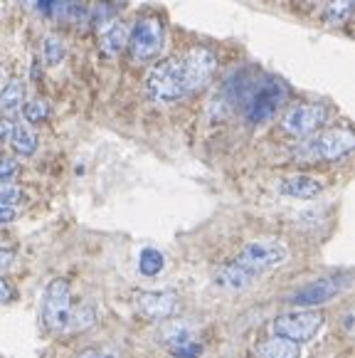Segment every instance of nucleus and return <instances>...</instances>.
<instances>
[{"label":"nucleus","instance_id":"f257e3e1","mask_svg":"<svg viewBox=\"0 0 355 358\" xmlns=\"http://www.w3.org/2000/svg\"><path fill=\"white\" fill-rule=\"evenodd\" d=\"M240 94H242V109H245L247 122L264 124L284 106V101H287V87L274 77H266V74L259 77L256 74L254 79H249V82H245L240 87Z\"/></svg>","mask_w":355,"mask_h":358},{"label":"nucleus","instance_id":"f03ea898","mask_svg":"<svg viewBox=\"0 0 355 358\" xmlns=\"http://www.w3.org/2000/svg\"><path fill=\"white\" fill-rule=\"evenodd\" d=\"M146 92L151 99L171 104L188 96V79H185L183 57H166L158 59L146 74Z\"/></svg>","mask_w":355,"mask_h":358},{"label":"nucleus","instance_id":"7ed1b4c3","mask_svg":"<svg viewBox=\"0 0 355 358\" xmlns=\"http://www.w3.org/2000/svg\"><path fill=\"white\" fill-rule=\"evenodd\" d=\"M166 43V30L158 17H141L129 32V55L133 62H148V59L158 57Z\"/></svg>","mask_w":355,"mask_h":358},{"label":"nucleus","instance_id":"20e7f679","mask_svg":"<svg viewBox=\"0 0 355 358\" xmlns=\"http://www.w3.org/2000/svg\"><path fill=\"white\" fill-rule=\"evenodd\" d=\"M355 148V136L348 129H333L319 136H311L298 146V156L311 158V161H335V158L348 156Z\"/></svg>","mask_w":355,"mask_h":358},{"label":"nucleus","instance_id":"39448f33","mask_svg":"<svg viewBox=\"0 0 355 358\" xmlns=\"http://www.w3.org/2000/svg\"><path fill=\"white\" fill-rule=\"evenodd\" d=\"M324 327V314L316 309L311 311H289L274 319L272 331L274 336L289 338L294 343H306L316 336Z\"/></svg>","mask_w":355,"mask_h":358},{"label":"nucleus","instance_id":"423d86ee","mask_svg":"<svg viewBox=\"0 0 355 358\" xmlns=\"http://www.w3.org/2000/svg\"><path fill=\"white\" fill-rule=\"evenodd\" d=\"M287 257H289V250L282 243H277V240H256V243H249L242 250L235 262L242 264L254 277H261L264 272L287 262Z\"/></svg>","mask_w":355,"mask_h":358},{"label":"nucleus","instance_id":"0eeeda50","mask_svg":"<svg viewBox=\"0 0 355 358\" xmlns=\"http://www.w3.org/2000/svg\"><path fill=\"white\" fill-rule=\"evenodd\" d=\"M69 316H72V294L69 285L64 280H52L42 299V322L50 331L62 334L69 327Z\"/></svg>","mask_w":355,"mask_h":358},{"label":"nucleus","instance_id":"6e6552de","mask_svg":"<svg viewBox=\"0 0 355 358\" xmlns=\"http://www.w3.org/2000/svg\"><path fill=\"white\" fill-rule=\"evenodd\" d=\"M328 122V109L321 104H296L282 116V129L289 136H311Z\"/></svg>","mask_w":355,"mask_h":358},{"label":"nucleus","instance_id":"1a4fd4ad","mask_svg":"<svg viewBox=\"0 0 355 358\" xmlns=\"http://www.w3.org/2000/svg\"><path fill=\"white\" fill-rule=\"evenodd\" d=\"M183 67H185V79H188V92H200L212 79L217 59H215V55L210 50L198 48V50H190L183 57Z\"/></svg>","mask_w":355,"mask_h":358},{"label":"nucleus","instance_id":"9d476101","mask_svg":"<svg viewBox=\"0 0 355 358\" xmlns=\"http://www.w3.org/2000/svg\"><path fill=\"white\" fill-rule=\"evenodd\" d=\"M136 309L151 322H163L178 311V294L175 292H138Z\"/></svg>","mask_w":355,"mask_h":358},{"label":"nucleus","instance_id":"9b49d317","mask_svg":"<svg viewBox=\"0 0 355 358\" xmlns=\"http://www.w3.org/2000/svg\"><path fill=\"white\" fill-rule=\"evenodd\" d=\"M348 287V277H326V280H319L314 285H308L306 289L296 292L291 296V304L296 306H316V304H324V301L333 299L335 294Z\"/></svg>","mask_w":355,"mask_h":358},{"label":"nucleus","instance_id":"f8f14e48","mask_svg":"<svg viewBox=\"0 0 355 358\" xmlns=\"http://www.w3.org/2000/svg\"><path fill=\"white\" fill-rule=\"evenodd\" d=\"M163 341L171 348V353L175 358H198L203 353V346L195 338L193 329L185 324H175V327L163 329Z\"/></svg>","mask_w":355,"mask_h":358},{"label":"nucleus","instance_id":"ddd939ff","mask_svg":"<svg viewBox=\"0 0 355 358\" xmlns=\"http://www.w3.org/2000/svg\"><path fill=\"white\" fill-rule=\"evenodd\" d=\"M279 193L289 195V198H296V201H311L316 195H321L324 185L319 183L316 178L311 176H289V178L279 180Z\"/></svg>","mask_w":355,"mask_h":358},{"label":"nucleus","instance_id":"4468645a","mask_svg":"<svg viewBox=\"0 0 355 358\" xmlns=\"http://www.w3.org/2000/svg\"><path fill=\"white\" fill-rule=\"evenodd\" d=\"M254 280H256L254 274H249L245 267H242V264H237V262L222 264V267L215 272V282H217V287H222V289H230V292L247 289V287H249Z\"/></svg>","mask_w":355,"mask_h":358},{"label":"nucleus","instance_id":"2eb2a0df","mask_svg":"<svg viewBox=\"0 0 355 358\" xmlns=\"http://www.w3.org/2000/svg\"><path fill=\"white\" fill-rule=\"evenodd\" d=\"M126 43H129V27H126L124 22H119V20L109 22V25L101 30L99 48L106 57H116V55H121V50L126 48Z\"/></svg>","mask_w":355,"mask_h":358},{"label":"nucleus","instance_id":"dca6fc26","mask_svg":"<svg viewBox=\"0 0 355 358\" xmlns=\"http://www.w3.org/2000/svg\"><path fill=\"white\" fill-rule=\"evenodd\" d=\"M301 356V343H294L289 338L274 336L256 348V358H298Z\"/></svg>","mask_w":355,"mask_h":358},{"label":"nucleus","instance_id":"f3484780","mask_svg":"<svg viewBox=\"0 0 355 358\" xmlns=\"http://www.w3.org/2000/svg\"><path fill=\"white\" fill-rule=\"evenodd\" d=\"M10 146L15 153H20V156H32L37 148V138L35 134L30 131V129L25 127V124H15V127L10 129Z\"/></svg>","mask_w":355,"mask_h":358},{"label":"nucleus","instance_id":"a211bd4d","mask_svg":"<svg viewBox=\"0 0 355 358\" xmlns=\"http://www.w3.org/2000/svg\"><path fill=\"white\" fill-rule=\"evenodd\" d=\"M22 99H25V87L13 79L0 92V111L3 114H13V111H17L22 106Z\"/></svg>","mask_w":355,"mask_h":358},{"label":"nucleus","instance_id":"6ab92c4d","mask_svg":"<svg viewBox=\"0 0 355 358\" xmlns=\"http://www.w3.org/2000/svg\"><path fill=\"white\" fill-rule=\"evenodd\" d=\"M94 322H96V309L92 304H82L79 309H72L67 331H87V329L94 327Z\"/></svg>","mask_w":355,"mask_h":358},{"label":"nucleus","instance_id":"aec40b11","mask_svg":"<svg viewBox=\"0 0 355 358\" xmlns=\"http://www.w3.org/2000/svg\"><path fill=\"white\" fill-rule=\"evenodd\" d=\"M163 264H166L163 252H158L156 248L141 250V257H138V269H141V274H146V277H156V274L163 269Z\"/></svg>","mask_w":355,"mask_h":358},{"label":"nucleus","instance_id":"412c9836","mask_svg":"<svg viewBox=\"0 0 355 358\" xmlns=\"http://www.w3.org/2000/svg\"><path fill=\"white\" fill-rule=\"evenodd\" d=\"M42 59H45L48 67H57V64L64 59V45L57 35L45 37V43H42Z\"/></svg>","mask_w":355,"mask_h":358},{"label":"nucleus","instance_id":"4be33fe9","mask_svg":"<svg viewBox=\"0 0 355 358\" xmlns=\"http://www.w3.org/2000/svg\"><path fill=\"white\" fill-rule=\"evenodd\" d=\"M52 10H57V17L67 22H77L84 15L82 0H52Z\"/></svg>","mask_w":355,"mask_h":358},{"label":"nucleus","instance_id":"5701e85b","mask_svg":"<svg viewBox=\"0 0 355 358\" xmlns=\"http://www.w3.org/2000/svg\"><path fill=\"white\" fill-rule=\"evenodd\" d=\"M353 13V0H331L326 8V22L328 25H340L345 22Z\"/></svg>","mask_w":355,"mask_h":358},{"label":"nucleus","instance_id":"b1692460","mask_svg":"<svg viewBox=\"0 0 355 358\" xmlns=\"http://www.w3.org/2000/svg\"><path fill=\"white\" fill-rule=\"evenodd\" d=\"M22 114H25V119L30 124H40V122H45V119H48L50 106L45 104V101H40V99L27 101V104L22 106Z\"/></svg>","mask_w":355,"mask_h":358},{"label":"nucleus","instance_id":"393cba45","mask_svg":"<svg viewBox=\"0 0 355 358\" xmlns=\"http://www.w3.org/2000/svg\"><path fill=\"white\" fill-rule=\"evenodd\" d=\"M77 358H121L114 348H84Z\"/></svg>","mask_w":355,"mask_h":358},{"label":"nucleus","instance_id":"a878e982","mask_svg":"<svg viewBox=\"0 0 355 358\" xmlns=\"http://www.w3.org/2000/svg\"><path fill=\"white\" fill-rule=\"evenodd\" d=\"M20 201V190L17 188H8V185H0V206L10 208L13 203Z\"/></svg>","mask_w":355,"mask_h":358},{"label":"nucleus","instance_id":"bb28decb","mask_svg":"<svg viewBox=\"0 0 355 358\" xmlns=\"http://www.w3.org/2000/svg\"><path fill=\"white\" fill-rule=\"evenodd\" d=\"M13 259H15V250H13V248H0V272L10 267Z\"/></svg>","mask_w":355,"mask_h":358},{"label":"nucleus","instance_id":"cd10ccee","mask_svg":"<svg viewBox=\"0 0 355 358\" xmlns=\"http://www.w3.org/2000/svg\"><path fill=\"white\" fill-rule=\"evenodd\" d=\"M13 296H15V292H13L10 282L0 277V304H8V301H10Z\"/></svg>","mask_w":355,"mask_h":358},{"label":"nucleus","instance_id":"c85d7f7f","mask_svg":"<svg viewBox=\"0 0 355 358\" xmlns=\"http://www.w3.org/2000/svg\"><path fill=\"white\" fill-rule=\"evenodd\" d=\"M0 171H3V173H10V176H15L17 164H15V161H13V158L0 156Z\"/></svg>","mask_w":355,"mask_h":358},{"label":"nucleus","instance_id":"c756f323","mask_svg":"<svg viewBox=\"0 0 355 358\" xmlns=\"http://www.w3.org/2000/svg\"><path fill=\"white\" fill-rule=\"evenodd\" d=\"M13 220H15V210L8 206H0V225H8Z\"/></svg>","mask_w":355,"mask_h":358},{"label":"nucleus","instance_id":"7c9ffc66","mask_svg":"<svg viewBox=\"0 0 355 358\" xmlns=\"http://www.w3.org/2000/svg\"><path fill=\"white\" fill-rule=\"evenodd\" d=\"M10 129H13V124H10V122H6V119H0V143H3L8 136H10Z\"/></svg>","mask_w":355,"mask_h":358},{"label":"nucleus","instance_id":"2f4dec72","mask_svg":"<svg viewBox=\"0 0 355 358\" xmlns=\"http://www.w3.org/2000/svg\"><path fill=\"white\" fill-rule=\"evenodd\" d=\"M37 8L42 10V15H52V0H37Z\"/></svg>","mask_w":355,"mask_h":358},{"label":"nucleus","instance_id":"473e14b6","mask_svg":"<svg viewBox=\"0 0 355 358\" xmlns=\"http://www.w3.org/2000/svg\"><path fill=\"white\" fill-rule=\"evenodd\" d=\"M10 178H13L10 173H3V171H0V185H6V183H8V180H10Z\"/></svg>","mask_w":355,"mask_h":358}]
</instances>
